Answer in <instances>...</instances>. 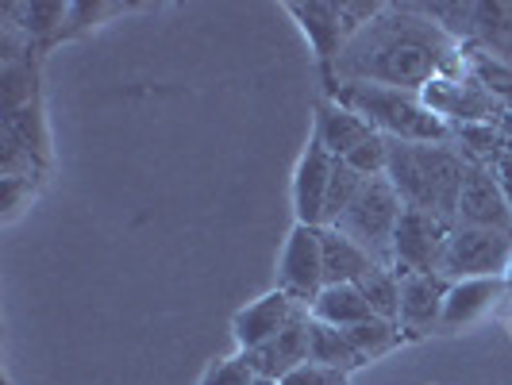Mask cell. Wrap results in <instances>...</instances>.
<instances>
[{
  "mask_svg": "<svg viewBox=\"0 0 512 385\" xmlns=\"http://www.w3.org/2000/svg\"><path fill=\"white\" fill-rule=\"evenodd\" d=\"M308 320H312V312L305 316H297L282 335H274L270 343H262L255 351H239L243 362L251 366V374H262V378H274V382H282L285 374H293L297 366H305L308 362Z\"/></svg>",
  "mask_w": 512,
  "mask_h": 385,
  "instance_id": "9a60e30c",
  "label": "cell"
},
{
  "mask_svg": "<svg viewBox=\"0 0 512 385\" xmlns=\"http://www.w3.org/2000/svg\"><path fill=\"white\" fill-rule=\"evenodd\" d=\"M462 47L420 12V4H385L335 58L328 89L339 81H366L420 93L436 77H462Z\"/></svg>",
  "mask_w": 512,
  "mask_h": 385,
  "instance_id": "6da1fadb",
  "label": "cell"
},
{
  "mask_svg": "<svg viewBox=\"0 0 512 385\" xmlns=\"http://www.w3.org/2000/svg\"><path fill=\"white\" fill-rule=\"evenodd\" d=\"M505 289H509V297H512V258H509V270H505Z\"/></svg>",
  "mask_w": 512,
  "mask_h": 385,
  "instance_id": "1f68e13d",
  "label": "cell"
},
{
  "mask_svg": "<svg viewBox=\"0 0 512 385\" xmlns=\"http://www.w3.org/2000/svg\"><path fill=\"white\" fill-rule=\"evenodd\" d=\"M359 293L366 297V305L378 320H389L401 328V274L393 266H370L362 274Z\"/></svg>",
  "mask_w": 512,
  "mask_h": 385,
  "instance_id": "44dd1931",
  "label": "cell"
},
{
  "mask_svg": "<svg viewBox=\"0 0 512 385\" xmlns=\"http://www.w3.org/2000/svg\"><path fill=\"white\" fill-rule=\"evenodd\" d=\"M320 247H324V285H359L362 274L378 266L355 239L335 228H320Z\"/></svg>",
  "mask_w": 512,
  "mask_h": 385,
  "instance_id": "ac0fdd59",
  "label": "cell"
},
{
  "mask_svg": "<svg viewBox=\"0 0 512 385\" xmlns=\"http://www.w3.org/2000/svg\"><path fill=\"white\" fill-rule=\"evenodd\" d=\"M308 308H312V320L332 324V328H343V332L374 316L370 305H366V297L359 293V285H324L320 297H316Z\"/></svg>",
  "mask_w": 512,
  "mask_h": 385,
  "instance_id": "ffe728a7",
  "label": "cell"
},
{
  "mask_svg": "<svg viewBox=\"0 0 512 385\" xmlns=\"http://www.w3.org/2000/svg\"><path fill=\"white\" fill-rule=\"evenodd\" d=\"M447 289H451L447 274H405L401 278V328L412 335L439 332Z\"/></svg>",
  "mask_w": 512,
  "mask_h": 385,
  "instance_id": "4fadbf2b",
  "label": "cell"
},
{
  "mask_svg": "<svg viewBox=\"0 0 512 385\" xmlns=\"http://www.w3.org/2000/svg\"><path fill=\"white\" fill-rule=\"evenodd\" d=\"M251 366L243 362V355H235V359H224V362H212L205 370V378L201 385H251Z\"/></svg>",
  "mask_w": 512,
  "mask_h": 385,
  "instance_id": "484cf974",
  "label": "cell"
},
{
  "mask_svg": "<svg viewBox=\"0 0 512 385\" xmlns=\"http://www.w3.org/2000/svg\"><path fill=\"white\" fill-rule=\"evenodd\" d=\"M285 12L301 24L308 47H312L320 70H324V77H332L335 58L351 43V27L343 20V0H339V4H320V0H316V4H285Z\"/></svg>",
  "mask_w": 512,
  "mask_h": 385,
  "instance_id": "7c38bea8",
  "label": "cell"
},
{
  "mask_svg": "<svg viewBox=\"0 0 512 385\" xmlns=\"http://www.w3.org/2000/svg\"><path fill=\"white\" fill-rule=\"evenodd\" d=\"M455 224L405 208L397 231H393V270L405 274H443V258H447V243H451Z\"/></svg>",
  "mask_w": 512,
  "mask_h": 385,
  "instance_id": "5b68a950",
  "label": "cell"
},
{
  "mask_svg": "<svg viewBox=\"0 0 512 385\" xmlns=\"http://www.w3.org/2000/svg\"><path fill=\"white\" fill-rule=\"evenodd\" d=\"M366 181H370L366 174H359L355 166H347V162H339V158H335L332 185H328V208H324V228H332L335 220L355 205V197L362 193V185H366Z\"/></svg>",
  "mask_w": 512,
  "mask_h": 385,
  "instance_id": "cb8c5ba5",
  "label": "cell"
},
{
  "mask_svg": "<svg viewBox=\"0 0 512 385\" xmlns=\"http://www.w3.org/2000/svg\"><path fill=\"white\" fill-rule=\"evenodd\" d=\"M462 47H478L493 54L497 62L512 66V0H482L474 4V31L470 43Z\"/></svg>",
  "mask_w": 512,
  "mask_h": 385,
  "instance_id": "e0dca14e",
  "label": "cell"
},
{
  "mask_svg": "<svg viewBox=\"0 0 512 385\" xmlns=\"http://www.w3.org/2000/svg\"><path fill=\"white\" fill-rule=\"evenodd\" d=\"M493 178H497V185H501V193H505V201H509V208H512V154L493 166Z\"/></svg>",
  "mask_w": 512,
  "mask_h": 385,
  "instance_id": "f1b7e54d",
  "label": "cell"
},
{
  "mask_svg": "<svg viewBox=\"0 0 512 385\" xmlns=\"http://www.w3.org/2000/svg\"><path fill=\"white\" fill-rule=\"evenodd\" d=\"M385 178L401 193L405 208L439 216L455 224L459 216V193L466 178V158L455 143H401L389 139V162Z\"/></svg>",
  "mask_w": 512,
  "mask_h": 385,
  "instance_id": "7a4b0ae2",
  "label": "cell"
},
{
  "mask_svg": "<svg viewBox=\"0 0 512 385\" xmlns=\"http://www.w3.org/2000/svg\"><path fill=\"white\" fill-rule=\"evenodd\" d=\"M455 224L512 235V208H509V201H505V193H501V185H497L489 166L466 162V178H462L459 216H455Z\"/></svg>",
  "mask_w": 512,
  "mask_h": 385,
  "instance_id": "9c48e42d",
  "label": "cell"
},
{
  "mask_svg": "<svg viewBox=\"0 0 512 385\" xmlns=\"http://www.w3.org/2000/svg\"><path fill=\"white\" fill-rule=\"evenodd\" d=\"M462 66H466L470 81H478L505 112H512V66L497 62L493 54L478 51V47H462Z\"/></svg>",
  "mask_w": 512,
  "mask_h": 385,
  "instance_id": "7402d4cb",
  "label": "cell"
},
{
  "mask_svg": "<svg viewBox=\"0 0 512 385\" xmlns=\"http://www.w3.org/2000/svg\"><path fill=\"white\" fill-rule=\"evenodd\" d=\"M251 385H282V382H274V378H262V374H255V378H251Z\"/></svg>",
  "mask_w": 512,
  "mask_h": 385,
  "instance_id": "4dcf8cb0",
  "label": "cell"
},
{
  "mask_svg": "<svg viewBox=\"0 0 512 385\" xmlns=\"http://www.w3.org/2000/svg\"><path fill=\"white\" fill-rule=\"evenodd\" d=\"M332 93L335 104L351 108L370 128L385 139L401 143H455V128L443 124L420 93L409 89H389V85H366V81H339Z\"/></svg>",
  "mask_w": 512,
  "mask_h": 385,
  "instance_id": "3957f363",
  "label": "cell"
},
{
  "mask_svg": "<svg viewBox=\"0 0 512 385\" xmlns=\"http://www.w3.org/2000/svg\"><path fill=\"white\" fill-rule=\"evenodd\" d=\"M70 12H74V8H66V4H27L24 27L31 31V35H47V31H54Z\"/></svg>",
  "mask_w": 512,
  "mask_h": 385,
  "instance_id": "4316f807",
  "label": "cell"
},
{
  "mask_svg": "<svg viewBox=\"0 0 512 385\" xmlns=\"http://www.w3.org/2000/svg\"><path fill=\"white\" fill-rule=\"evenodd\" d=\"M308 362H320V366H332L339 374H351L366 359H362V351L351 343V335L343 328L308 320Z\"/></svg>",
  "mask_w": 512,
  "mask_h": 385,
  "instance_id": "d6986e66",
  "label": "cell"
},
{
  "mask_svg": "<svg viewBox=\"0 0 512 385\" xmlns=\"http://www.w3.org/2000/svg\"><path fill=\"white\" fill-rule=\"evenodd\" d=\"M312 135L328 147L332 158L347 162V158L359 151V147H366L378 131L370 128L362 116H355L351 108H343V104H335L332 97H328V101L316 104V128H312Z\"/></svg>",
  "mask_w": 512,
  "mask_h": 385,
  "instance_id": "2e32d148",
  "label": "cell"
},
{
  "mask_svg": "<svg viewBox=\"0 0 512 385\" xmlns=\"http://www.w3.org/2000/svg\"><path fill=\"white\" fill-rule=\"evenodd\" d=\"M455 147L466 162H474V166H497L501 158H509L512 147L509 139L501 135L497 124H466V128H455Z\"/></svg>",
  "mask_w": 512,
  "mask_h": 385,
  "instance_id": "603a6c76",
  "label": "cell"
},
{
  "mask_svg": "<svg viewBox=\"0 0 512 385\" xmlns=\"http://www.w3.org/2000/svg\"><path fill=\"white\" fill-rule=\"evenodd\" d=\"M401 212H405V201L393 189V181L370 178L355 197V205L347 208L332 228L343 231L347 239H355L378 266H393V231H397Z\"/></svg>",
  "mask_w": 512,
  "mask_h": 385,
  "instance_id": "277c9868",
  "label": "cell"
},
{
  "mask_svg": "<svg viewBox=\"0 0 512 385\" xmlns=\"http://www.w3.org/2000/svg\"><path fill=\"white\" fill-rule=\"evenodd\" d=\"M509 289L505 278H459L447 289V305H443V328L439 332H462L474 328L478 320H486L497 308V301H505Z\"/></svg>",
  "mask_w": 512,
  "mask_h": 385,
  "instance_id": "5bb4252c",
  "label": "cell"
},
{
  "mask_svg": "<svg viewBox=\"0 0 512 385\" xmlns=\"http://www.w3.org/2000/svg\"><path fill=\"white\" fill-rule=\"evenodd\" d=\"M305 312H312V308L301 305V301H293L282 289H274V293L251 301L247 308H239L235 320H231V332H235L239 351H255L262 343H270L274 335H282L285 328H289L297 316H305Z\"/></svg>",
  "mask_w": 512,
  "mask_h": 385,
  "instance_id": "30bf717a",
  "label": "cell"
},
{
  "mask_svg": "<svg viewBox=\"0 0 512 385\" xmlns=\"http://www.w3.org/2000/svg\"><path fill=\"white\" fill-rule=\"evenodd\" d=\"M420 101L436 112L443 124L466 128V124H497L505 108L489 97L486 89L470 77H436L420 89Z\"/></svg>",
  "mask_w": 512,
  "mask_h": 385,
  "instance_id": "52a82bcc",
  "label": "cell"
},
{
  "mask_svg": "<svg viewBox=\"0 0 512 385\" xmlns=\"http://www.w3.org/2000/svg\"><path fill=\"white\" fill-rule=\"evenodd\" d=\"M278 289L293 301L312 305L324 289V247H320V228L297 224L285 239L282 262H278Z\"/></svg>",
  "mask_w": 512,
  "mask_h": 385,
  "instance_id": "ba28073f",
  "label": "cell"
},
{
  "mask_svg": "<svg viewBox=\"0 0 512 385\" xmlns=\"http://www.w3.org/2000/svg\"><path fill=\"white\" fill-rule=\"evenodd\" d=\"M282 385H347V374H339L332 366H320V362H305L293 374H285Z\"/></svg>",
  "mask_w": 512,
  "mask_h": 385,
  "instance_id": "83f0119b",
  "label": "cell"
},
{
  "mask_svg": "<svg viewBox=\"0 0 512 385\" xmlns=\"http://www.w3.org/2000/svg\"><path fill=\"white\" fill-rule=\"evenodd\" d=\"M509 258L512 235L455 224L451 243H447V258H443V274L451 282H459V278H505Z\"/></svg>",
  "mask_w": 512,
  "mask_h": 385,
  "instance_id": "8992f818",
  "label": "cell"
},
{
  "mask_svg": "<svg viewBox=\"0 0 512 385\" xmlns=\"http://www.w3.org/2000/svg\"><path fill=\"white\" fill-rule=\"evenodd\" d=\"M347 335H351V343L359 347L366 362L382 359V355H389L401 343V328L389 324V320H378V316H370V320H362L355 328H347Z\"/></svg>",
  "mask_w": 512,
  "mask_h": 385,
  "instance_id": "d4e9b609",
  "label": "cell"
},
{
  "mask_svg": "<svg viewBox=\"0 0 512 385\" xmlns=\"http://www.w3.org/2000/svg\"><path fill=\"white\" fill-rule=\"evenodd\" d=\"M497 128H501V135L509 139V147H512V112H505V116L497 120Z\"/></svg>",
  "mask_w": 512,
  "mask_h": 385,
  "instance_id": "f546056e",
  "label": "cell"
},
{
  "mask_svg": "<svg viewBox=\"0 0 512 385\" xmlns=\"http://www.w3.org/2000/svg\"><path fill=\"white\" fill-rule=\"evenodd\" d=\"M335 158L328 147L312 135L305 154L297 162V178H293V208H297V224L308 228H324V208H328V185H332Z\"/></svg>",
  "mask_w": 512,
  "mask_h": 385,
  "instance_id": "8fae6325",
  "label": "cell"
}]
</instances>
